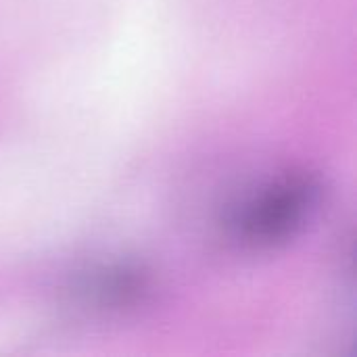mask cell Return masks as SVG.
Returning <instances> with one entry per match:
<instances>
[{
	"instance_id": "cell-1",
	"label": "cell",
	"mask_w": 357,
	"mask_h": 357,
	"mask_svg": "<svg viewBox=\"0 0 357 357\" xmlns=\"http://www.w3.org/2000/svg\"><path fill=\"white\" fill-rule=\"evenodd\" d=\"M318 188L307 178H284L255 195L234 218L238 238L253 245L284 241L310 220Z\"/></svg>"
}]
</instances>
